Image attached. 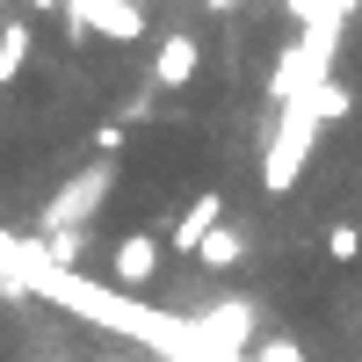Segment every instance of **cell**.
Listing matches in <instances>:
<instances>
[{"mask_svg":"<svg viewBox=\"0 0 362 362\" xmlns=\"http://www.w3.org/2000/svg\"><path fill=\"white\" fill-rule=\"evenodd\" d=\"M210 8H232V0H210Z\"/></svg>","mask_w":362,"mask_h":362,"instance_id":"obj_13","label":"cell"},{"mask_svg":"<svg viewBox=\"0 0 362 362\" xmlns=\"http://www.w3.org/2000/svg\"><path fill=\"white\" fill-rule=\"evenodd\" d=\"M348 109H355V95H348V87H341V80H326V87H319V95H312V116H319V124H341V116H348Z\"/></svg>","mask_w":362,"mask_h":362,"instance_id":"obj_9","label":"cell"},{"mask_svg":"<svg viewBox=\"0 0 362 362\" xmlns=\"http://www.w3.org/2000/svg\"><path fill=\"white\" fill-rule=\"evenodd\" d=\"M153 276H160V239L153 232H116L109 239V283L153 290Z\"/></svg>","mask_w":362,"mask_h":362,"instance_id":"obj_2","label":"cell"},{"mask_svg":"<svg viewBox=\"0 0 362 362\" xmlns=\"http://www.w3.org/2000/svg\"><path fill=\"white\" fill-rule=\"evenodd\" d=\"M29 58H37V29L15 15L8 29H0V87H15V80L29 73Z\"/></svg>","mask_w":362,"mask_h":362,"instance_id":"obj_6","label":"cell"},{"mask_svg":"<svg viewBox=\"0 0 362 362\" xmlns=\"http://www.w3.org/2000/svg\"><path fill=\"white\" fill-rule=\"evenodd\" d=\"M326 261H334V268H355L362 261V225H326Z\"/></svg>","mask_w":362,"mask_h":362,"instance_id":"obj_8","label":"cell"},{"mask_svg":"<svg viewBox=\"0 0 362 362\" xmlns=\"http://www.w3.org/2000/svg\"><path fill=\"white\" fill-rule=\"evenodd\" d=\"M196 334H210L225 355H232V348H247V334H254V305H247V297H218V305H203V312H196Z\"/></svg>","mask_w":362,"mask_h":362,"instance_id":"obj_5","label":"cell"},{"mask_svg":"<svg viewBox=\"0 0 362 362\" xmlns=\"http://www.w3.org/2000/svg\"><path fill=\"white\" fill-rule=\"evenodd\" d=\"M218 225H225V196H218V189H203V196H196V203H189V210H181V218H174L167 247H174L181 261H196V247H203V239L218 232Z\"/></svg>","mask_w":362,"mask_h":362,"instance_id":"obj_3","label":"cell"},{"mask_svg":"<svg viewBox=\"0 0 362 362\" xmlns=\"http://www.w3.org/2000/svg\"><path fill=\"white\" fill-rule=\"evenodd\" d=\"M239 261H247V232H239V225H218L196 247V268H210V276H225V268H239Z\"/></svg>","mask_w":362,"mask_h":362,"instance_id":"obj_7","label":"cell"},{"mask_svg":"<svg viewBox=\"0 0 362 362\" xmlns=\"http://www.w3.org/2000/svg\"><path fill=\"white\" fill-rule=\"evenodd\" d=\"M254 362H305V348H297L290 334H276V341H261V355Z\"/></svg>","mask_w":362,"mask_h":362,"instance_id":"obj_11","label":"cell"},{"mask_svg":"<svg viewBox=\"0 0 362 362\" xmlns=\"http://www.w3.org/2000/svg\"><path fill=\"white\" fill-rule=\"evenodd\" d=\"M196 73H203V44L189 37V29H174V37L160 44V58H153V87L181 95V87H196Z\"/></svg>","mask_w":362,"mask_h":362,"instance_id":"obj_4","label":"cell"},{"mask_svg":"<svg viewBox=\"0 0 362 362\" xmlns=\"http://www.w3.org/2000/svg\"><path fill=\"white\" fill-rule=\"evenodd\" d=\"M283 15L297 29H334V0H283Z\"/></svg>","mask_w":362,"mask_h":362,"instance_id":"obj_10","label":"cell"},{"mask_svg":"<svg viewBox=\"0 0 362 362\" xmlns=\"http://www.w3.org/2000/svg\"><path fill=\"white\" fill-rule=\"evenodd\" d=\"M312 145H319V116H312V102H290L283 124H276V145H268V160H261L268 196H290V189H297V174H305Z\"/></svg>","mask_w":362,"mask_h":362,"instance_id":"obj_1","label":"cell"},{"mask_svg":"<svg viewBox=\"0 0 362 362\" xmlns=\"http://www.w3.org/2000/svg\"><path fill=\"white\" fill-rule=\"evenodd\" d=\"M138 8H167V0H138Z\"/></svg>","mask_w":362,"mask_h":362,"instance_id":"obj_12","label":"cell"}]
</instances>
